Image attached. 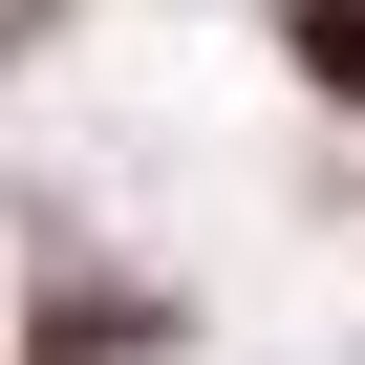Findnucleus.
<instances>
[{"instance_id":"obj_1","label":"nucleus","mask_w":365,"mask_h":365,"mask_svg":"<svg viewBox=\"0 0 365 365\" xmlns=\"http://www.w3.org/2000/svg\"><path fill=\"white\" fill-rule=\"evenodd\" d=\"M301 65H322V86L365 108V0H301Z\"/></svg>"}]
</instances>
